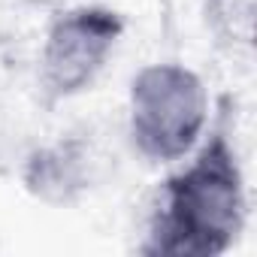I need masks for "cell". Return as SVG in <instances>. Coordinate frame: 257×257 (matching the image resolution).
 <instances>
[{
    "label": "cell",
    "mask_w": 257,
    "mask_h": 257,
    "mask_svg": "<svg viewBox=\"0 0 257 257\" xmlns=\"http://www.w3.org/2000/svg\"><path fill=\"white\" fill-rule=\"evenodd\" d=\"M245 227V179L224 127L206 140L197 158L161 188L143 254L218 257L233 248Z\"/></svg>",
    "instance_id": "cell-1"
},
{
    "label": "cell",
    "mask_w": 257,
    "mask_h": 257,
    "mask_svg": "<svg viewBox=\"0 0 257 257\" xmlns=\"http://www.w3.org/2000/svg\"><path fill=\"white\" fill-rule=\"evenodd\" d=\"M209 118L203 79L182 64H149L131 82V140L152 164L194 152Z\"/></svg>",
    "instance_id": "cell-2"
},
{
    "label": "cell",
    "mask_w": 257,
    "mask_h": 257,
    "mask_svg": "<svg viewBox=\"0 0 257 257\" xmlns=\"http://www.w3.org/2000/svg\"><path fill=\"white\" fill-rule=\"evenodd\" d=\"M124 34L121 13L109 7H76L61 13L40 55V88L49 106L94 85Z\"/></svg>",
    "instance_id": "cell-3"
},
{
    "label": "cell",
    "mask_w": 257,
    "mask_h": 257,
    "mask_svg": "<svg viewBox=\"0 0 257 257\" xmlns=\"http://www.w3.org/2000/svg\"><path fill=\"white\" fill-rule=\"evenodd\" d=\"M22 182L31 197L49 206H73L91 185V149L82 137H67L31 152Z\"/></svg>",
    "instance_id": "cell-4"
},
{
    "label": "cell",
    "mask_w": 257,
    "mask_h": 257,
    "mask_svg": "<svg viewBox=\"0 0 257 257\" xmlns=\"http://www.w3.org/2000/svg\"><path fill=\"white\" fill-rule=\"evenodd\" d=\"M206 28L218 46L248 49L254 43L257 0H206Z\"/></svg>",
    "instance_id": "cell-5"
}]
</instances>
